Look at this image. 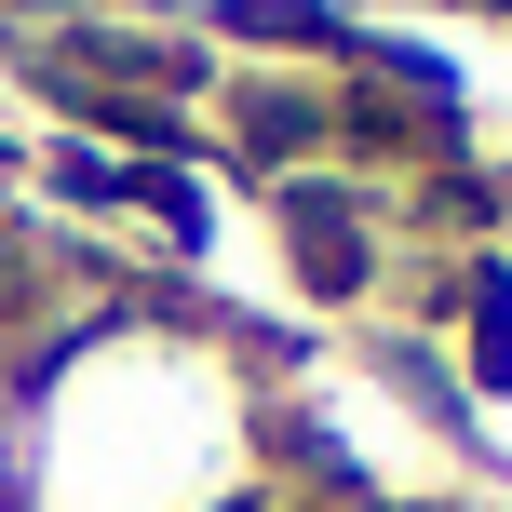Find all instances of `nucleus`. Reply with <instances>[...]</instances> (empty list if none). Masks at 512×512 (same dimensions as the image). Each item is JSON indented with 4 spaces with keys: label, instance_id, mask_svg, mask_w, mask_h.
Masks as SVG:
<instances>
[{
    "label": "nucleus",
    "instance_id": "2",
    "mask_svg": "<svg viewBox=\"0 0 512 512\" xmlns=\"http://www.w3.org/2000/svg\"><path fill=\"white\" fill-rule=\"evenodd\" d=\"M14 378H27V337L0 324V486H14Z\"/></svg>",
    "mask_w": 512,
    "mask_h": 512
},
{
    "label": "nucleus",
    "instance_id": "1",
    "mask_svg": "<svg viewBox=\"0 0 512 512\" xmlns=\"http://www.w3.org/2000/svg\"><path fill=\"white\" fill-rule=\"evenodd\" d=\"M0 512H297L283 364L189 297H81L27 337Z\"/></svg>",
    "mask_w": 512,
    "mask_h": 512
}]
</instances>
